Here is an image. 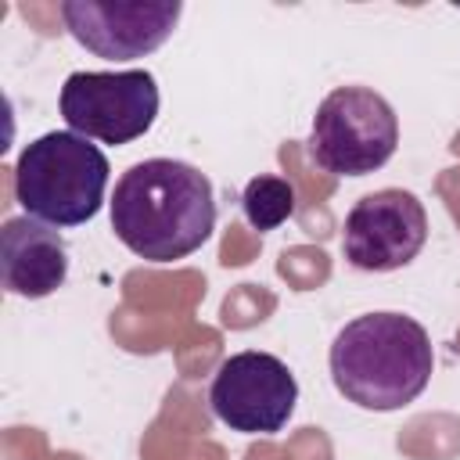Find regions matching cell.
<instances>
[{"mask_svg":"<svg viewBox=\"0 0 460 460\" xmlns=\"http://www.w3.org/2000/svg\"><path fill=\"white\" fill-rule=\"evenodd\" d=\"M111 230L147 262L187 259L216 230L212 180L180 158H144L115 183Z\"/></svg>","mask_w":460,"mask_h":460,"instance_id":"obj_1","label":"cell"},{"mask_svg":"<svg viewBox=\"0 0 460 460\" xmlns=\"http://www.w3.org/2000/svg\"><path fill=\"white\" fill-rule=\"evenodd\" d=\"M331 381L359 410L388 413L413 402L435 370L428 331L406 313H363L331 341Z\"/></svg>","mask_w":460,"mask_h":460,"instance_id":"obj_2","label":"cell"},{"mask_svg":"<svg viewBox=\"0 0 460 460\" xmlns=\"http://www.w3.org/2000/svg\"><path fill=\"white\" fill-rule=\"evenodd\" d=\"M108 155L72 129H50L29 140L14 162V198L25 216L47 226L90 223L108 190Z\"/></svg>","mask_w":460,"mask_h":460,"instance_id":"obj_3","label":"cell"},{"mask_svg":"<svg viewBox=\"0 0 460 460\" xmlns=\"http://www.w3.org/2000/svg\"><path fill=\"white\" fill-rule=\"evenodd\" d=\"M399 144V119L392 104L370 86L331 90L309 129V155L334 176H367L381 169Z\"/></svg>","mask_w":460,"mask_h":460,"instance_id":"obj_4","label":"cell"},{"mask_svg":"<svg viewBox=\"0 0 460 460\" xmlns=\"http://www.w3.org/2000/svg\"><path fill=\"white\" fill-rule=\"evenodd\" d=\"M72 133L101 144H129L155 126L158 83L147 68L72 72L58 97Z\"/></svg>","mask_w":460,"mask_h":460,"instance_id":"obj_5","label":"cell"},{"mask_svg":"<svg viewBox=\"0 0 460 460\" xmlns=\"http://www.w3.org/2000/svg\"><path fill=\"white\" fill-rule=\"evenodd\" d=\"M298 402V381L288 370L284 359L273 352H234L219 363L212 388H208V406L212 413L241 435H277Z\"/></svg>","mask_w":460,"mask_h":460,"instance_id":"obj_6","label":"cell"},{"mask_svg":"<svg viewBox=\"0 0 460 460\" xmlns=\"http://www.w3.org/2000/svg\"><path fill=\"white\" fill-rule=\"evenodd\" d=\"M428 241V212L417 194L385 187L363 194L341 226V252L356 270L388 273L417 259Z\"/></svg>","mask_w":460,"mask_h":460,"instance_id":"obj_7","label":"cell"},{"mask_svg":"<svg viewBox=\"0 0 460 460\" xmlns=\"http://www.w3.org/2000/svg\"><path fill=\"white\" fill-rule=\"evenodd\" d=\"M183 14L180 0H65L61 22L75 43L104 61H133L158 50Z\"/></svg>","mask_w":460,"mask_h":460,"instance_id":"obj_8","label":"cell"},{"mask_svg":"<svg viewBox=\"0 0 460 460\" xmlns=\"http://www.w3.org/2000/svg\"><path fill=\"white\" fill-rule=\"evenodd\" d=\"M68 277V244L65 237L32 219L14 216L0 230V280L7 295L18 298H47Z\"/></svg>","mask_w":460,"mask_h":460,"instance_id":"obj_9","label":"cell"},{"mask_svg":"<svg viewBox=\"0 0 460 460\" xmlns=\"http://www.w3.org/2000/svg\"><path fill=\"white\" fill-rule=\"evenodd\" d=\"M241 208L255 230H277L280 223H288L295 216V187L284 176L259 172L244 183Z\"/></svg>","mask_w":460,"mask_h":460,"instance_id":"obj_10","label":"cell"}]
</instances>
